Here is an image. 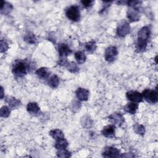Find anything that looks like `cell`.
Masks as SVG:
<instances>
[{"label": "cell", "instance_id": "obj_1", "mask_svg": "<svg viewBox=\"0 0 158 158\" xmlns=\"http://www.w3.org/2000/svg\"><path fill=\"white\" fill-rule=\"evenodd\" d=\"M137 40L136 43V51L138 52L145 51L148 44V41L151 35V29L148 26L142 27L138 31Z\"/></svg>", "mask_w": 158, "mask_h": 158}, {"label": "cell", "instance_id": "obj_2", "mask_svg": "<svg viewBox=\"0 0 158 158\" xmlns=\"http://www.w3.org/2000/svg\"><path fill=\"white\" fill-rule=\"evenodd\" d=\"M30 64L24 60H17L12 65V72L17 77H23L30 71Z\"/></svg>", "mask_w": 158, "mask_h": 158}, {"label": "cell", "instance_id": "obj_3", "mask_svg": "<svg viewBox=\"0 0 158 158\" xmlns=\"http://www.w3.org/2000/svg\"><path fill=\"white\" fill-rule=\"evenodd\" d=\"M65 15L69 20L73 22L79 21L80 19V11L79 7L77 6H70L66 10Z\"/></svg>", "mask_w": 158, "mask_h": 158}, {"label": "cell", "instance_id": "obj_4", "mask_svg": "<svg viewBox=\"0 0 158 158\" xmlns=\"http://www.w3.org/2000/svg\"><path fill=\"white\" fill-rule=\"evenodd\" d=\"M143 98L151 104H156L158 101V94L157 90L145 89L142 93Z\"/></svg>", "mask_w": 158, "mask_h": 158}, {"label": "cell", "instance_id": "obj_5", "mask_svg": "<svg viewBox=\"0 0 158 158\" xmlns=\"http://www.w3.org/2000/svg\"><path fill=\"white\" fill-rule=\"evenodd\" d=\"M130 24L125 20L121 21L117 25L116 29V33L119 37H124L130 32Z\"/></svg>", "mask_w": 158, "mask_h": 158}, {"label": "cell", "instance_id": "obj_6", "mask_svg": "<svg viewBox=\"0 0 158 158\" xmlns=\"http://www.w3.org/2000/svg\"><path fill=\"white\" fill-rule=\"evenodd\" d=\"M118 50L115 46H110L106 49L104 52V59L107 62H114L117 57Z\"/></svg>", "mask_w": 158, "mask_h": 158}, {"label": "cell", "instance_id": "obj_7", "mask_svg": "<svg viewBox=\"0 0 158 158\" xmlns=\"http://www.w3.org/2000/svg\"><path fill=\"white\" fill-rule=\"evenodd\" d=\"M127 16L131 22L138 21L140 18V12L138 7H129L127 12Z\"/></svg>", "mask_w": 158, "mask_h": 158}, {"label": "cell", "instance_id": "obj_8", "mask_svg": "<svg viewBox=\"0 0 158 158\" xmlns=\"http://www.w3.org/2000/svg\"><path fill=\"white\" fill-rule=\"evenodd\" d=\"M102 155L104 157L106 158H114L120 157V151L112 146H107L104 148L103 151L102 152Z\"/></svg>", "mask_w": 158, "mask_h": 158}, {"label": "cell", "instance_id": "obj_9", "mask_svg": "<svg viewBox=\"0 0 158 158\" xmlns=\"http://www.w3.org/2000/svg\"><path fill=\"white\" fill-rule=\"evenodd\" d=\"M57 50L60 59H67V57L72 52V51L65 43H60L58 46Z\"/></svg>", "mask_w": 158, "mask_h": 158}, {"label": "cell", "instance_id": "obj_10", "mask_svg": "<svg viewBox=\"0 0 158 158\" xmlns=\"http://www.w3.org/2000/svg\"><path fill=\"white\" fill-rule=\"evenodd\" d=\"M109 120L114 123V125H117L118 127H120L125 121L124 117L120 112H115L114 113H112L109 117Z\"/></svg>", "mask_w": 158, "mask_h": 158}, {"label": "cell", "instance_id": "obj_11", "mask_svg": "<svg viewBox=\"0 0 158 158\" xmlns=\"http://www.w3.org/2000/svg\"><path fill=\"white\" fill-rule=\"evenodd\" d=\"M127 98L131 102L139 103L143 101V96L141 93L136 91H130L126 93Z\"/></svg>", "mask_w": 158, "mask_h": 158}, {"label": "cell", "instance_id": "obj_12", "mask_svg": "<svg viewBox=\"0 0 158 158\" xmlns=\"http://www.w3.org/2000/svg\"><path fill=\"white\" fill-rule=\"evenodd\" d=\"M75 95L78 100L81 101H86L88 99L89 92L87 89L78 88L75 91Z\"/></svg>", "mask_w": 158, "mask_h": 158}, {"label": "cell", "instance_id": "obj_13", "mask_svg": "<svg viewBox=\"0 0 158 158\" xmlns=\"http://www.w3.org/2000/svg\"><path fill=\"white\" fill-rule=\"evenodd\" d=\"M115 125L110 124L105 126L102 130V134L106 138H113L115 136Z\"/></svg>", "mask_w": 158, "mask_h": 158}, {"label": "cell", "instance_id": "obj_14", "mask_svg": "<svg viewBox=\"0 0 158 158\" xmlns=\"http://www.w3.org/2000/svg\"><path fill=\"white\" fill-rule=\"evenodd\" d=\"M35 73L40 79L47 80V79H49V77L51 74V72L46 67H41L36 70Z\"/></svg>", "mask_w": 158, "mask_h": 158}, {"label": "cell", "instance_id": "obj_15", "mask_svg": "<svg viewBox=\"0 0 158 158\" xmlns=\"http://www.w3.org/2000/svg\"><path fill=\"white\" fill-rule=\"evenodd\" d=\"M12 9H13V6L10 3L4 1H1V14L8 15L12 11Z\"/></svg>", "mask_w": 158, "mask_h": 158}, {"label": "cell", "instance_id": "obj_16", "mask_svg": "<svg viewBox=\"0 0 158 158\" xmlns=\"http://www.w3.org/2000/svg\"><path fill=\"white\" fill-rule=\"evenodd\" d=\"M138 109V104L136 102H129L127 103L123 107L124 110L130 114H135Z\"/></svg>", "mask_w": 158, "mask_h": 158}, {"label": "cell", "instance_id": "obj_17", "mask_svg": "<svg viewBox=\"0 0 158 158\" xmlns=\"http://www.w3.org/2000/svg\"><path fill=\"white\" fill-rule=\"evenodd\" d=\"M27 110L30 114H36L40 111V108L36 102H32L28 103L27 106Z\"/></svg>", "mask_w": 158, "mask_h": 158}, {"label": "cell", "instance_id": "obj_18", "mask_svg": "<svg viewBox=\"0 0 158 158\" xmlns=\"http://www.w3.org/2000/svg\"><path fill=\"white\" fill-rule=\"evenodd\" d=\"M49 135L55 140H57L64 138V134L63 131L59 129H54L49 131Z\"/></svg>", "mask_w": 158, "mask_h": 158}, {"label": "cell", "instance_id": "obj_19", "mask_svg": "<svg viewBox=\"0 0 158 158\" xmlns=\"http://www.w3.org/2000/svg\"><path fill=\"white\" fill-rule=\"evenodd\" d=\"M6 102L9 104L10 107L12 109H16L18 107H19L21 104L20 100L12 96L8 97V98L6 99Z\"/></svg>", "mask_w": 158, "mask_h": 158}, {"label": "cell", "instance_id": "obj_20", "mask_svg": "<svg viewBox=\"0 0 158 158\" xmlns=\"http://www.w3.org/2000/svg\"><path fill=\"white\" fill-rule=\"evenodd\" d=\"M59 78L56 75H53L52 76H51L48 81V85L52 88H57L59 86Z\"/></svg>", "mask_w": 158, "mask_h": 158}, {"label": "cell", "instance_id": "obj_21", "mask_svg": "<svg viewBox=\"0 0 158 158\" xmlns=\"http://www.w3.org/2000/svg\"><path fill=\"white\" fill-rule=\"evenodd\" d=\"M68 145H69V143L64 138L56 140L54 147L57 149H66Z\"/></svg>", "mask_w": 158, "mask_h": 158}, {"label": "cell", "instance_id": "obj_22", "mask_svg": "<svg viewBox=\"0 0 158 158\" xmlns=\"http://www.w3.org/2000/svg\"><path fill=\"white\" fill-rule=\"evenodd\" d=\"M23 40L27 43H28L29 44H35L36 41H37V39H36L35 35L30 31L27 32L25 35V36L23 37Z\"/></svg>", "mask_w": 158, "mask_h": 158}, {"label": "cell", "instance_id": "obj_23", "mask_svg": "<svg viewBox=\"0 0 158 158\" xmlns=\"http://www.w3.org/2000/svg\"><path fill=\"white\" fill-rule=\"evenodd\" d=\"M65 67L71 73H77L79 71V68L74 62H68L65 64Z\"/></svg>", "mask_w": 158, "mask_h": 158}, {"label": "cell", "instance_id": "obj_24", "mask_svg": "<svg viewBox=\"0 0 158 158\" xmlns=\"http://www.w3.org/2000/svg\"><path fill=\"white\" fill-rule=\"evenodd\" d=\"M96 48H97L96 43V41L94 40L87 42L85 44V48L86 51L90 53L93 52L96 50Z\"/></svg>", "mask_w": 158, "mask_h": 158}, {"label": "cell", "instance_id": "obj_25", "mask_svg": "<svg viewBox=\"0 0 158 158\" xmlns=\"http://www.w3.org/2000/svg\"><path fill=\"white\" fill-rule=\"evenodd\" d=\"M75 58L78 64H83L86 59V55L82 51H78L75 53Z\"/></svg>", "mask_w": 158, "mask_h": 158}, {"label": "cell", "instance_id": "obj_26", "mask_svg": "<svg viewBox=\"0 0 158 158\" xmlns=\"http://www.w3.org/2000/svg\"><path fill=\"white\" fill-rule=\"evenodd\" d=\"M133 129L135 132L138 135L143 136L145 133V128L143 125L139 123H135L133 125Z\"/></svg>", "mask_w": 158, "mask_h": 158}, {"label": "cell", "instance_id": "obj_27", "mask_svg": "<svg viewBox=\"0 0 158 158\" xmlns=\"http://www.w3.org/2000/svg\"><path fill=\"white\" fill-rule=\"evenodd\" d=\"M10 110L7 106H2L0 109V115L1 117H8L10 115Z\"/></svg>", "mask_w": 158, "mask_h": 158}, {"label": "cell", "instance_id": "obj_28", "mask_svg": "<svg viewBox=\"0 0 158 158\" xmlns=\"http://www.w3.org/2000/svg\"><path fill=\"white\" fill-rule=\"evenodd\" d=\"M57 156L59 157H69L71 156V153L66 149H58L57 152Z\"/></svg>", "mask_w": 158, "mask_h": 158}, {"label": "cell", "instance_id": "obj_29", "mask_svg": "<svg viewBox=\"0 0 158 158\" xmlns=\"http://www.w3.org/2000/svg\"><path fill=\"white\" fill-rule=\"evenodd\" d=\"M9 48V46L7 43L3 40H1L0 42V49H1V52H6Z\"/></svg>", "mask_w": 158, "mask_h": 158}, {"label": "cell", "instance_id": "obj_30", "mask_svg": "<svg viewBox=\"0 0 158 158\" xmlns=\"http://www.w3.org/2000/svg\"><path fill=\"white\" fill-rule=\"evenodd\" d=\"M81 3L83 6V7L88 8V7L92 6L93 5V4L94 3V1H91V0H86V1H81Z\"/></svg>", "mask_w": 158, "mask_h": 158}, {"label": "cell", "instance_id": "obj_31", "mask_svg": "<svg viewBox=\"0 0 158 158\" xmlns=\"http://www.w3.org/2000/svg\"><path fill=\"white\" fill-rule=\"evenodd\" d=\"M1 99H2L4 97V88L2 86L1 87Z\"/></svg>", "mask_w": 158, "mask_h": 158}]
</instances>
